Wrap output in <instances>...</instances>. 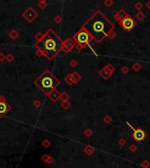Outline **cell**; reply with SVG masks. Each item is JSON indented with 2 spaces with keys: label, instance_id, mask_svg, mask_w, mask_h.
<instances>
[{
  "label": "cell",
  "instance_id": "1",
  "mask_svg": "<svg viewBox=\"0 0 150 168\" xmlns=\"http://www.w3.org/2000/svg\"><path fill=\"white\" fill-rule=\"evenodd\" d=\"M83 27L90 33L93 40L100 43L105 37L111 34L114 29V25L100 11H97L85 22Z\"/></svg>",
  "mask_w": 150,
  "mask_h": 168
},
{
  "label": "cell",
  "instance_id": "2",
  "mask_svg": "<svg viewBox=\"0 0 150 168\" xmlns=\"http://www.w3.org/2000/svg\"><path fill=\"white\" fill-rule=\"evenodd\" d=\"M62 46L63 42L62 39L52 30H49L36 44L37 48L42 51L49 60L56 57V54L62 49Z\"/></svg>",
  "mask_w": 150,
  "mask_h": 168
},
{
  "label": "cell",
  "instance_id": "3",
  "mask_svg": "<svg viewBox=\"0 0 150 168\" xmlns=\"http://www.w3.org/2000/svg\"><path fill=\"white\" fill-rule=\"evenodd\" d=\"M58 83L59 81L56 80V78L48 71L40 75L36 81L39 88L46 94L51 93L58 85Z\"/></svg>",
  "mask_w": 150,
  "mask_h": 168
},
{
  "label": "cell",
  "instance_id": "4",
  "mask_svg": "<svg viewBox=\"0 0 150 168\" xmlns=\"http://www.w3.org/2000/svg\"><path fill=\"white\" fill-rule=\"evenodd\" d=\"M74 39L76 42V44L78 45V47L83 49L87 45H89V43L92 39L90 37V33L84 29V27H82L81 30L74 36Z\"/></svg>",
  "mask_w": 150,
  "mask_h": 168
},
{
  "label": "cell",
  "instance_id": "5",
  "mask_svg": "<svg viewBox=\"0 0 150 168\" xmlns=\"http://www.w3.org/2000/svg\"><path fill=\"white\" fill-rule=\"evenodd\" d=\"M121 25L126 31H131L135 25L134 20L131 17H126L121 21Z\"/></svg>",
  "mask_w": 150,
  "mask_h": 168
},
{
  "label": "cell",
  "instance_id": "6",
  "mask_svg": "<svg viewBox=\"0 0 150 168\" xmlns=\"http://www.w3.org/2000/svg\"><path fill=\"white\" fill-rule=\"evenodd\" d=\"M129 126L130 127L133 129V137H134V139L135 140H137V141H141V140H143L144 139V137H145V132L142 131V130H141V129H137V130H135V129H133L132 126L129 124Z\"/></svg>",
  "mask_w": 150,
  "mask_h": 168
},
{
  "label": "cell",
  "instance_id": "7",
  "mask_svg": "<svg viewBox=\"0 0 150 168\" xmlns=\"http://www.w3.org/2000/svg\"><path fill=\"white\" fill-rule=\"evenodd\" d=\"M73 47H74V42H72L71 39H68L67 41H65V43H63V46H62V49L66 53L70 52Z\"/></svg>",
  "mask_w": 150,
  "mask_h": 168
},
{
  "label": "cell",
  "instance_id": "8",
  "mask_svg": "<svg viewBox=\"0 0 150 168\" xmlns=\"http://www.w3.org/2000/svg\"><path fill=\"white\" fill-rule=\"evenodd\" d=\"M8 110V106L4 102H0V115L5 114V112Z\"/></svg>",
  "mask_w": 150,
  "mask_h": 168
}]
</instances>
